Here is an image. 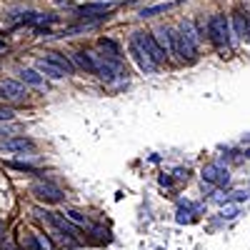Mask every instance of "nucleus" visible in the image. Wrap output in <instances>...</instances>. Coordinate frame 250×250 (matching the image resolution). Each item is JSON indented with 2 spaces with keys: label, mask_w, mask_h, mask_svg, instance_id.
I'll list each match as a JSON object with an SVG mask.
<instances>
[{
  "label": "nucleus",
  "mask_w": 250,
  "mask_h": 250,
  "mask_svg": "<svg viewBox=\"0 0 250 250\" xmlns=\"http://www.w3.org/2000/svg\"><path fill=\"white\" fill-rule=\"evenodd\" d=\"M175 55H180L188 62L198 60V35L193 23H183L180 33H175Z\"/></svg>",
  "instance_id": "obj_1"
},
{
  "label": "nucleus",
  "mask_w": 250,
  "mask_h": 250,
  "mask_svg": "<svg viewBox=\"0 0 250 250\" xmlns=\"http://www.w3.org/2000/svg\"><path fill=\"white\" fill-rule=\"evenodd\" d=\"M20 80L28 83V85H35V88L43 85V75H40L35 68H23V70H20Z\"/></svg>",
  "instance_id": "obj_16"
},
{
  "label": "nucleus",
  "mask_w": 250,
  "mask_h": 250,
  "mask_svg": "<svg viewBox=\"0 0 250 250\" xmlns=\"http://www.w3.org/2000/svg\"><path fill=\"white\" fill-rule=\"evenodd\" d=\"M62 215H65L70 223H75L78 228L80 225H88V215H83L80 210H73V208H65V213H62Z\"/></svg>",
  "instance_id": "obj_19"
},
{
  "label": "nucleus",
  "mask_w": 250,
  "mask_h": 250,
  "mask_svg": "<svg viewBox=\"0 0 250 250\" xmlns=\"http://www.w3.org/2000/svg\"><path fill=\"white\" fill-rule=\"evenodd\" d=\"M175 3H158V5H150V8H143L140 10V18H153V15H160L165 10H170Z\"/></svg>",
  "instance_id": "obj_18"
},
{
  "label": "nucleus",
  "mask_w": 250,
  "mask_h": 250,
  "mask_svg": "<svg viewBox=\"0 0 250 250\" xmlns=\"http://www.w3.org/2000/svg\"><path fill=\"white\" fill-rule=\"evenodd\" d=\"M0 98H8V100H25L28 90L23 83H18L13 78H3L0 80Z\"/></svg>",
  "instance_id": "obj_5"
},
{
  "label": "nucleus",
  "mask_w": 250,
  "mask_h": 250,
  "mask_svg": "<svg viewBox=\"0 0 250 250\" xmlns=\"http://www.w3.org/2000/svg\"><path fill=\"white\" fill-rule=\"evenodd\" d=\"M5 50V43H3V40H0V53H3Z\"/></svg>",
  "instance_id": "obj_22"
},
{
  "label": "nucleus",
  "mask_w": 250,
  "mask_h": 250,
  "mask_svg": "<svg viewBox=\"0 0 250 250\" xmlns=\"http://www.w3.org/2000/svg\"><path fill=\"white\" fill-rule=\"evenodd\" d=\"M33 195L40 203H60L62 198H65V193H62L58 185H53V183H35L33 185Z\"/></svg>",
  "instance_id": "obj_4"
},
{
  "label": "nucleus",
  "mask_w": 250,
  "mask_h": 250,
  "mask_svg": "<svg viewBox=\"0 0 250 250\" xmlns=\"http://www.w3.org/2000/svg\"><path fill=\"white\" fill-rule=\"evenodd\" d=\"M130 55H133V60H135V65L143 70V73H155L158 70V65H155V62L148 58V55H145L135 43H133V40H130Z\"/></svg>",
  "instance_id": "obj_8"
},
{
  "label": "nucleus",
  "mask_w": 250,
  "mask_h": 250,
  "mask_svg": "<svg viewBox=\"0 0 250 250\" xmlns=\"http://www.w3.org/2000/svg\"><path fill=\"white\" fill-rule=\"evenodd\" d=\"M110 3H90V5H80L78 8V13L83 15V18H95V15H100V18H105V13H110Z\"/></svg>",
  "instance_id": "obj_12"
},
{
  "label": "nucleus",
  "mask_w": 250,
  "mask_h": 250,
  "mask_svg": "<svg viewBox=\"0 0 250 250\" xmlns=\"http://www.w3.org/2000/svg\"><path fill=\"white\" fill-rule=\"evenodd\" d=\"M155 40L160 43V48L165 50V55H175V30L170 28H160Z\"/></svg>",
  "instance_id": "obj_10"
},
{
  "label": "nucleus",
  "mask_w": 250,
  "mask_h": 250,
  "mask_svg": "<svg viewBox=\"0 0 250 250\" xmlns=\"http://www.w3.org/2000/svg\"><path fill=\"white\" fill-rule=\"evenodd\" d=\"M13 110L10 108H5V105H0V123H3V120H13Z\"/></svg>",
  "instance_id": "obj_20"
},
{
  "label": "nucleus",
  "mask_w": 250,
  "mask_h": 250,
  "mask_svg": "<svg viewBox=\"0 0 250 250\" xmlns=\"http://www.w3.org/2000/svg\"><path fill=\"white\" fill-rule=\"evenodd\" d=\"M35 70H38L40 75H45V78H53V80L65 78V73H62V70H58L55 65H50V62H48L45 58H40V60L35 62Z\"/></svg>",
  "instance_id": "obj_14"
},
{
  "label": "nucleus",
  "mask_w": 250,
  "mask_h": 250,
  "mask_svg": "<svg viewBox=\"0 0 250 250\" xmlns=\"http://www.w3.org/2000/svg\"><path fill=\"white\" fill-rule=\"evenodd\" d=\"M133 43L145 53V55H148L153 62H155V65H160V62H165V58H168V55H165V50L160 48V43H158V40H155V35H150V33H135L133 35Z\"/></svg>",
  "instance_id": "obj_2"
},
{
  "label": "nucleus",
  "mask_w": 250,
  "mask_h": 250,
  "mask_svg": "<svg viewBox=\"0 0 250 250\" xmlns=\"http://www.w3.org/2000/svg\"><path fill=\"white\" fill-rule=\"evenodd\" d=\"M223 215H225V218H235L238 210H235V208H228V210H223Z\"/></svg>",
  "instance_id": "obj_21"
},
{
  "label": "nucleus",
  "mask_w": 250,
  "mask_h": 250,
  "mask_svg": "<svg viewBox=\"0 0 250 250\" xmlns=\"http://www.w3.org/2000/svg\"><path fill=\"white\" fill-rule=\"evenodd\" d=\"M5 168H10V170H18V173H33V175H40V168H35V165H30V163L5 160Z\"/></svg>",
  "instance_id": "obj_17"
},
{
  "label": "nucleus",
  "mask_w": 250,
  "mask_h": 250,
  "mask_svg": "<svg viewBox=\"0 0 250 250\" xmlns=\"http://www.w3.org/2000/svg\"><path fill=\"white\" fill-rule=\"evenodd\" d=\"M208 35L210 40L218 45V48H225L230 45V23L225 20V15H213L210 23H208Z\"/></svg>",
  "instance_id": "obj_3"
},
{
  "label": "nucleus",
  "mask_w": 250,
  "mask_h": 250,
  "mask_svg": "<svg viewBox=\"0 0 250 250\" xmlns=\"http://www.w3.org/2000/svg\"><path fill=\"white\" fill-rule=\"evenodd\" d=\"M0 148L8 150V153H33L35 150V143L25 135H15V138H8L0 143Z\"/></svg>",
  "instance_id": "obj_6"
},
{
  "label": "nucleus",
  "mask_w": 250,
  "mask_h": 250,
  "mask_svg": "<svg viewBox=\"0 0 250 250\" xmlns=\"http://www.w3.org/2000/svg\"><path fill=\"white\" fill-rule=\"evenodd\" d=\"M45 60L50 62V65H55L58 70H62L65 75H70L73 70H75V65H73V60L68 58V55H62V53H45Z\"/></svg>",
  "instance_id": "obj_9"
},
{
  "label": "nucleus",
  "mask_w": 250,
  "mask_h": 250,
  "mask_svg": "<svg viewBox=\"0 0 250 250\" xmlns=\"http://www.w3.org/2000/svg\"><path fill=\"white\" fill-rule=\"evenodd\" d=\"M73 60H75V65H78L80 70H85V73L95 75V65H93V58H90L88 50H78V53H73Z\"/></svg>",
  "instance_id": "obj_15"
},
{
  "label": "nucleus",
  "mask_w": 250,
  "mask_h": 250,
  "mask_svg": "<svg viewBox=\"0 0 250 250\" xmlns=\"http://www.w3.org/2000/svg\"><path fill=\"white\" fill-rule=\"evenodd\" d=\"M0 230H3V223H0Z\"/></svg>",
  "instance_id": "obj_23"
},
{
  "label": "nucleus",
  "mask_w": 250,
  "mask_h": 250,
  "mask_svg": "<svg viewBox=\"0 0 250 250\" xmlns=\"http://www.w3.org/2000/svg\"><path fill=\"white\" fill-rule=\"evenodd\" d=\"M98 48L105 53L103 58H108V60H113V62H120V60H123L118 43H115V40H110V38H100V40H98Z\"/></svg>",
  "instance_id": "obj_11"
},
{
  "label": "nucleus",
  "mask_w": 250,
  "mask_h": 250,
  "mask_svg": "<svg viewBox=\"0 0 250 250\" xmlns=\"http://www.w3.org/2000/svg\"><path fill=\"white\" fill-rule=\"evenodd\" d=\"M203 180L205 183H213V185H228L230 183V175H228V170H223L220 165L210 163L203 168Z\"/></svg>",
  "instance_id": "obj_7"
},
{
  "label": "nucleus",
  "mask_w": 250,
  "mask_h": 250,
  "mask_svg": "<svg viewBox=\"0 0 250 250\" xmlns=\"http://www.w3.org/2000/svg\"><path fill=\"white\" fill-rule=\"evenodd\" d=\"M248 30H250V20H248V15L240 13V10H235V13H233V35L245 40Z\"/></svg>",
  "instance_id": "obj_13"
}]
</instances>
